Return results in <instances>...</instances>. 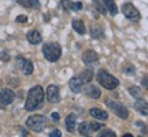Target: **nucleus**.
Here are the masks:
<instances>
[{
  "mask_svg": "<svg viewBox=\"0 0 148 137\" xmlns=\"http://www.w3.org/2000/svg\"><path fill=\"white\" fill-rule=\"evenodd\" d=\"M44 89H42L40 85H36L33 86L32 89L29 90L26 97V101H25V110L26 111H34L38 110L42 105V101H44Z\"/></svg>",
  "mask_w": 148,
  "mask_h": 137,
  "instance_id": "1",
  "label": "nucleus"
},
{
  "mask_svg": "<svg viewBox=\"0 0 148 137\" xmlns=\"http://www.w3.org/2000/svg\"><path fill=\"white\" fill-rule=\"evenodd\" d=\"M96 78H97V82H99L103 88H106V89H108V90L115 89L116 86L119 85V81H118L112 74L106 71V70H100V71L97 73V75H96Z\"/></svg>",
  "mask_w": 148,
  "mask_h": 137,
  "instance_id": "2",
  "label": "nucleus"
},
{
  "mask_svg": "<svg viewBox=\"0 0 148 137\" xmlns=\"http://www.w3.org/2000/svg\"><path fill=\"white\" fill-rule=\"evenodd\" d=\"M42 53H44V58L49 62H58L62 55V47L58 42H48L42 47Z\"/></svg>",
  "mask_w": 148,
  "mask_h": 137,
  "instance_id": "3",
  "label": "nucleus"
},
{
  "mask_svg": "<svg viewBox=\"0 0 148 137\" xmlns=\"http://www.w3.org/2000/svg\"><path fill=\"white\" fill-rule=\"evenodd\" d=\"M47 125V118L44 115H32L26 119V126L27 129H30L33 132H41L42 129Z\"/></svg>",
  "mask_w": 148,
  "mask_h": 137,
  "instance_id": "4",
  "label": "nucleus"
},
{
  "mask_svg": "<svg viewBox=\"0 0 148 137\" xmlns=\"http://www.w3.org/2000/svg\"><path fill=\"white\" fill-rule=\"evenodd\" d=\"M104 103H106L107 107H108L116 116H119L121 119H127V118H129V111H127V108L125 105L119 104L118 101H114V100H111V99H107Z\"/></svg>",
  "mask_w": 148,
  "mask_h": 137,
  "instance_id": "5",
  "label": "nucleus"
},
{
  "mask_svg": "<svg viewBox=\"0 0 148 137\" xmlns=\"http://www.w3.org/2000/svg\"><path fill=\"white\" fill-rule=\"evenodd\" d=\"M15 99L14 90L10 88H0V108H5L7 105H10Z\"/></svg>",
  "mask_w": 148,
  "mask_h": 137,
  "instance_id": "6",
  "label": "nucleus"
},
{
  "mask_svg": "<svg viewBox=\"0 0 148 137\" xmlns=\"http://www.w3.org/2000/svg\"><path fill=\"white\" fill-rule=\"evenodd\" d=\"M121 10H122V14L126 16L127 19H132V21H137V19H140V16H141L140 15V11L132 3H123Z\"/></svg>",
  "mask_w": 148,
  "mask_h": 137,
  "instance_id": "7",
  "label": "nucleus"
},
{
  "mask_svg": "<svg viewBox=\"0 0 148 137\" xmlns=\"http://www.w3.org/2000/svg\"><path fill=\"white\" fill-rule=\"evenodd\" d=\"M16 63L21 67L22 73L25 74V75H30V74L33 73V63L30 60L22 58V56H18V58H16Z\"/></svg>",
  "mask_w": 148,
  "mask_h": 137,
  "instance_id": "8",
  "label": "nucleus"
},
{
  "mask_svg": "<svg viewBox=\"0 0 148 137\" xmlns=\"http://www.w3.org/2000/svg\"><path fill=\"white\" fill-rule=\"evenodd\" d=\"M45 96H47V100L49 101V103H58L59 101V88L56 85H49L47 88Z\"/></svg>",
  "mask_w": 148,
  "mask_h": 137,
  "instance_id": "9",
  "label": "nucleus"
},
{
  "mask_svg": "<svg viewBox=\"0 0 148 137\" xmlns=\"http://www.w3.org/2000/svg\"><path fill=\"white\" fill-rule=\"evenodd\" d=\"M89 114L95 119H100V121H106L107 118H108V114H107L104 110H101V108H97V107H93V108H90L89 110Z\"/></svg>",
  "mask_w": 148,
  "mask_h": 137,
  "instance_id": "10",
  "label": "nucleus"
},
{
  "mask_svg": "<svg viewBox=\"0 0 148 137\" xmlns=\"http://www.w3.org/2000/svg\"><path fill=\"white\" fill-rule=\"evenodd\" d=\"M134 108L141 114V115H148V103L144 99H137L136 103H134Z\"/></svg>",
  "mask_w": 148,
  "mask_h": 137,
  "instance_id": "11",
  "label": "nucleus"
},
{
  "mask_svg": "<svg viewBox=\"0 0 148 137\" xmlns=\"http://www.w3.org/2000/svg\"><path fill=\"white\" fill-rule=\"evenodd\" d=\"M90 36H92V38H95V40L104 38V30H103V27L99 26V25H92L90 26Z\"/></svg>",
  "mask_w": 148,
  "mask_h": 137,
  "instance_id": "12",
  "label": "nucleus"
},
{
  "mask_svg": "<svg viewBox=\"0 0 148 137\" xmlns=\"http://www.w3.org/2000/svg\"><path fill=\"white\" fill-rule=\"evenodd\" d=\"M26 38L30 44H40L42 40V37L38 30H30V32L26 34Z\"/></svg>",
  "mask_w": 148,
  "mask_h": 137,
  "instance_id": "13",
  "label": "nucleus"
},
{
  "mask_svg": "<svg viewBox=\"0 0 148 137\" xmlns=\"http://www.w3.org/2000/svg\"><path fill=\"white\" fill-rule=\"evenodd\" d=\"M69 86L74 93H79V92L82 90V82H81V79L77 78V77H73V78L70 79Z\"/></svg>",
  "mask_w": 148,
  "mask_h": 137,
  "instance_id": "14",
  "label": "nucleus"
},
{
  "mask_svg": "<svg viewBox=\"0 0 148 137\" xmlns=\"http://www.w3.org/2000/svg\"><path fill=\"white\" fill-rule=\"evenodd\" d=\"M79 79H81L82 84H89L90 81L93 79V70L89 67L85 68L84 71L81 73V75H79Z\"/></svg>",
  "mask_w": 148,
  "mask_h": 137,
  "instance_id": "15",
  "label": "nucleus"
},
{
  "mask_svg": "<svg viewBox=\"0 0 148 137\" xmlns=\"http://www.w3.org/2000/svg\"><path fill=\"white\" fill-rule=\"evenodd\" d=\"M82 60H84V63H86V64L95 63V62H97V53H96L95 51H86V52H84V55H82Z\"/></svg>",
  "mask_w": 148,
  "mask_h": 137,
  "instance_id": "16",
  "label": "nucleus"
},
{
  "mask_svg": "<svg viewBox=\"0 0 148 137\" xmlns=\"http://www.w3.org/2000/svg\"><path fill=\"white\" fill-rule=\"evenodd\" d=\"M85 93L89 96L90 99H99V97L101 96L100 89H99L97 86H95V85H90V86H88V88H86V90H85Z\"/></svg>",
  "mask_w": 148,
  "mask_h": 137,
  "instance_id": "17",
  "label": "nucleus"
},
{
  "mask_svg": "<svg viewBox=\"0 0 148 137\" xmlns=\"http://www.w3.org/2000/svg\"><path fill=\"white\" fill-rule=\"evenodd\" d=\"M75 123H77L75 115H74V114L67 115V118H66V129H67V132L73 133L74 130H75Z\"/></svg>",
  "mask_w": 148,
  "mask_h": 137,
  "instance_id": "18",
  "label": "nucleus"
},
{
  "mask_svg": "<svg viewBox=\"0 0 148 137\" xmlns=\"http://www.w3.org/2000/svg\"><path fill=\"white\" fill-rule=\"evenodd\" d=\"M103 4H104V7L108 10L110 15L114 16L118 14V8H116V4H115L114 0H103Z\"/></svg>",
  "mask_w": 148,
  "mask_h": 137,
  "instance_id": "19",
  "label": "nucleus"
},
{
  "mask_svg": "<svg viewBox=\"0 0 148 137\" xmlns=\"http://www.w3.org/2000/svg\"><path fill=\"white\" fill-rule=\"evenodd\" d=\"M71 26H73V29L75 30L77 33H79V34H84L85 33V25L82 21H79V19H74L73 22H71Z\"/></svg>",
  "mask_w": 148,
  "mask_h": 137,
  "instance_id": "20",
  "label": "nucleus"
},
{
  "mask_svg": "<svg viewBox=\"0 0 148 137\" xmlns=\"http://www.w3.org/2000/svg\"><path fill=\"white\" fill-rule=\"evenodd\" d=\"M78 130L81 136H89V132H90L89 122H81L78 126Z\"/></svg>",
  "mask_w": 148,
  "mask_h": 137,
  "instance_id": "21",
  "label": "nucleus"
},
{
  "mask_svg": "<svg viewBox=\"0 0 148 137\" xmlns=\"http://www.w3.org/2000/svg\"><path fill=\"white\" fill-rule=\"evenodd\" d=\"M60 7H62L64 11L74 10V3L71 0H60Z\"/></svg>",
  "mask_w": 148,
  "mask_h": 137,
  "instance_id": "22",
  "label": "nucleus"
},
{
  "mask_svg": "<svg viewBox=\"0 0 148 137\" xmlns=\"http://www.w3.org/2000/svg\"><path fill=\"white\" fill-rule=\"evenodd\" d=\"M129 93H130L133 97H136V99H140L141 95H143L138 86H130V88H129Z\"/></svg>",
  "mask_w": 148,
  "mask_h": 137,
  "instance_id": "23",
  "label": "nucleus"
},
{
  "mask_svg": "<svg viewBox=\"0 0 148 137\" xmlns=\"http://www.w3.org/2000/svg\"><path fill=\"white\" fill-rule=\"evenodd\" d=\"M89 127L90 130H100L101 127H103V125L101 123H99V122H89Z\"/></svg>",
  "mask_w": 148,
  "mask_h": 137,
  "instance_id": "24",
  "label": "nucleus"
},
{
  "mask_svg": "<svg viewBox=\"0 0 148 137\" xmlns=\"http://www.w3.org/2000/svg\"><path fill=\"white\" fill-rule=\"evenodd\" d=\"M99 136H100V137H115L116 134L112 132V130H103Z\"/></svg>",
  "mask_w": 148,
  "mask_h": 137,
  "instance_id": "25",
  "label": "nucleus"
},
{
  "mask_svg": "<svg viewBox=\"0 0 148 137\" xmlns=\"http://www.w3.org/2000/svg\"><path fill=\"white\" fill-rule=\"evenodd\" d=\"M27 4L32 8H40V1L38 0H27Z\"/></svg>",
  "mask_w": 148,
  "mask_h": 137,
  "instance_id": "26",
  "label": "nucleus"
},
{
  "mask_svg": "<svg viewBox=\"0 0 148 137\" xmlns=\"http://www.w3.org/2000/svg\"><path fill=\"white\" fill-rule=\"evenodd\" d=\"M0 60H3V62H8V60H10V55H8L7 52H4V51H3V52H0Z\"/></svg>",
  "mask_w": 148,
  "mask_h": 137,
  "instance_id": "27",
  "label": "nucleus"
},
{
  "mask_svg": "<svg viewBox=\"0 0 148 137\" xmlns=\"http://www.w3.org/2000/svg\"><path fill=\"white\" fill-rule=\"evenodd\" d=\"M16 22H18V23H25V22H27V16L26 15H19L16 18Z\"/></svg>",
  "mask_w": 148,
  "mask_h": 137,
  "instance_id": "28",
  "label": "nucleus"
},
{
  "mask_svg": "<svg viewBox=\"0 0 148 137\" xmlns=\"http://www.w3.org/2000/svg\"><path fill=\"white\" fill-rule=\"evenodd\" d=\"M60 136H62V133L58 129H55V130H52V132L49 133V137H60Z\"/></svg>",
  "mask_w": 148,
  "mask_h": 137,
  "instance_id": "29",
  "label": "nucleus"
},
{
  "mask_svg": "<svg viewBox=\"0 0 148 137\" xmlns=\"http://www.w3.org/2000/svg\"><path fill=\"white\" fill-rule=\"evenodd\" d=\"M123 71L126 74H134V67H133V66H126Z\"/></svg>",
  "mask_w": 148,
  "mask_h": 137,
  "instance_id": "30",
  "label": "nucleus"
},
{
  "mask_svg": "<svg viewBox=\"0 0 148 137\" xmlns=\"http://www.w3.org/2000/svg\"><path fill=\"white\" fill-rule=\"evenodd\" d=\"M141 84H143V86L145 88V89H148V75L143 77V79H141Z\"/></svg>",
  "mask_w": 148,
  "mask_h": 137,
  "instance_id": "31",
  "label": "nucleus"
},
{
  "mask_svg": "<svg viewBox=\"0 0 148 137\" xmlns=\"http://www.w3.org/2000/svg\"><path fill=\"white\" fill-rule=\"evenodd\" d=\"M81 8H82V4H81L79 1L74 3V10H81Z\"/></svg>",
  "mask_w": 148,
  "mask_h": 137,
  "instance_id": "32",
  "label": "nucleus"
},
{
  "mask_svg": "<svg viewBox=\"0 0 148 137\" xmlns=\"http://www.w3.org/2000/svg\"><path fill=\"white\" fill-rule=\"evenodd\" d=\"M52 119H53V121H58V119H59V114H58V112H53V114H52Z\"/></svg>",
  "mask_w": 148,
  "mask_h": 137,
  "instance_id": "33",
  "label": "nucleus"
},
{
  "mask_svg": "<svg viewBox=\"0 0 148 137\" xmlns=\"http://www.w3.org/2000/svg\"><path fill=\"white\" fill-rule=\"evenodd\" d=\"M136 125H137V126H140V127H145V125H144V122H140V121L136 122Z\"/></svg>",
  "mask_w": 148,
  "mask_h": 137,
  "instance_id": "34",
  "label": "nucleus"
},
{
  "mask_svg": "<svg viewBox=\"0 0 148 137\" xmlns=\"http://www.w3.org/2000/svg\"><path fill=\"white\" fill-rule=\"evenodd\" d=\"M123 137H132V134H130V133H126V134H123Z\"/></svg>",
  "mask_w": 148,
  "mask_h": 137,
  "instance_id": "35",
  "label": "nucleus"
},
{
  "mask_svg": "<svg viewBox=\"0 0 148 137\" xmlns=\"http://www.w3.org/2000/svg\"><path fill=\"white\" fill-rule=\"evenodd\" d=\"M95 1H96V0H95Z\"/></svg>",
  "mask_w": 148,
  "mask_h": 137,
  "instance_id": "36",
  "label": "nucleus"
}]
</instances>
